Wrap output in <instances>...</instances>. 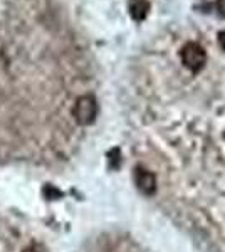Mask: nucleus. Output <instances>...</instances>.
Segmentation results:
<instances>
[{
  "label": "nucleus",
  "instance_id": "nucleus-1",
  "mask_svg": "<svg viewBox=\"0 0 225 252\" xmlns=\"http://www.w3.org/2000/svg\"><path fill=\"white\" fill-rule=\"evenodd\" d=\"M182 63L188 71H192L193 74L202 71L207 64V52L200 44L197 42H188L182 47Z\"/></svg>",
  "mask_w": 225,
  "mask_h": 252
},
{
  "label": "nucleus",
  "instance_id": "nucleus-2",
  "mask_svg": "<svg viewBox=\"0 0 225 252\" xmlns=\"http://www.w3.org/2000/svg\"><path fill=\"white\" fill-rule=\"evenodd\" d=\"M76 121L79 125H91L97 116V103L91 94H84L76 101L74 109H72Z\"/></svg>",
  "mask_w": 225,
  "mask_h": 252
},
{
  "label": "nucleus",
  "instance_id": "nucleus-3",
  "mask_svg": "<svg viewBox=\"0 0 225 252\" xmlns=\"http://www.w3.org/2000/svg\"><path fill=\"white\" fill-rule=\"evenodd\" d=\"M134 180H136V187L138 190L143 193V195H153L157 192V178L155 175L148 172L145 168H136L134 172Z\"/></svg>",
  "mask_w": 225,
  "mask_h": 252
},
{
  "label": "nucleus",
  "instance_id": "nucleus-4",
  "mask_svg": "<svg viewBox=\"0 0 225 252\" xmlns=\"http://www.w3.org/2000/svg\"><path fill=\"white\" fill-rule=\"evenodd\" d=\"M128 10L136 22H143L150 12V2L148 0H128Z\"/></svg>",
  "mask_w": 225,
  "mask_h": 252
},
{
  "label": "nucleus",
  "instance_id": "nucleus-5",
  "mask_svg": "<svg viewBox=\"0 0 225 252\" xmlns=\"http://www.w3.org/2000/svg\"><path fill=\"white\" fill-rule=\"evenodd\" d=\"M219 46L225 51V31L219 32Z\"/></svg>",
  "mask_w": 225,
  "mask_h": 252
},
{
  "label": "nucleus",
  "instance_id": "nucleus-6",
  "mask_svg": "<svg viewBox=\"0 0 225 252\" xmlns=\"http://www.w3.org/2000/svg\"><path fill=\"white\" fill-rule=\"evenodd\" d=\"M24 252H37V251H34V249H26Z\"/></svg>",
  "mask_w": 225,
  "mask_h": 252
}]
</instances>
